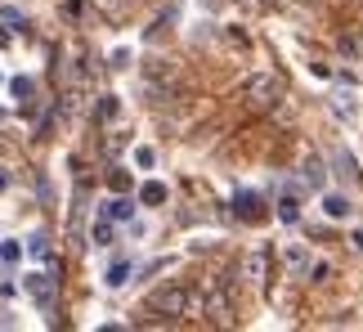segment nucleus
I'll return each instance as SVG.
<instances>
[{
    "label": "nucleus",
    "instance_id": "12",
    "mask_svg": "<svg viewBox=\"0 0 363 332\" xmlns=\"http://www.w3.org/2000/svg\"><path fill=\"white\" fill-rule=\"evenodd\" d=\"M10 90H14L19 99H32V90H36V86H32L27 76H14V81H10Z\"/></svg>",
    "mask_w": 363,
    "mask_h": 332
},
{
    "label": "nucleus",
    "instance_id": "4",
    "mask_svg": "<svg viewBox=\"0 0 363 332\" xmlns=\"http://www.w3.org/2000/svg\"><path fill=\"white\" fill-rule=\"evenodd\" d=\"M265 269H269V252L260 247V252H251L247 261H242V274H247V283H265Z\"/></svg>",
    "mask_w": 363,
    "mask_h": 332
},
{
    "label": "nucleus",
    "instance_id": "17",
    "mask_svg": "<svg viewBox=\"0 0 363 332\" xmlns=\"http://www.w3.org/2000/svg\"><path fill=\"white\" fill-rule=\"evenodd\" d=\"M27 252H32V256H49V243H45V238H32V243H27Z\"/></svg>",
    "mask_w": 363,
    "mask_h": 332
},
{
    "label": "nucleus",
    "instance_id": "6",
    "mask_svg": "<svg viewBox=\"0 0 363 332\" xmlns=\"http://www.w3.org/2000/svg\"><path fill=\"white\" fill-rule=\"evenodd\" d=\"M278 220H283V225H296L301 220V202L296 198H278Z\"/></svg>",
    "mask_w": 363,
    "mask_h": 332
},
{
    "label": "nucleus",
    "instance_id": "7",
    "mask_svg": "<svg viewBox=\"0 0 363 332\" xmlns=\"http://www.w3.org/2000/svg\"><path fill=\"white\" fill-rule=\"evenodd\" d=\"M323 211H327L332 220H341V216H350V202H345L341 193H327V198H323Z\"/></svg>",
    "mask_w": 363,
    "mask_h": 332
},
{
    "label": "nucleus",
    "instance_id": "13",
    "mask_svg": "<svg viewBox=\"0 0 363 332\" xmlns=\"http://www.w3.org/2000/svg\"><path fill=\"white\" fill-rule=\"evenodd\" d=\"M95 243H99V247L113 243V225H108V220H99V225H95Z\"/></svg>",
    "mask_w": 363,
    "mask_h": 332
},
{
    "label": "nucleus",
    "instance_id": "19",
    "mask_svg": "<svg viewBox=\"0 0 363 332\" xmlns=\"http://www.w3.org/2000/svg\"><path fill=\"white\" fill-rule=\"evenodd\" d=\"M0 261H19V243H5V247H0Z\"/></svg>",
    "mask_w": 363,
    "mask_h": 332
},
{
    "label": "nucleus",
    "instance_id": "20",
    "mask_svg": "<svg viewBox=\"0 0 363 332\" xmlns=\"http://www.w3.org/2000/svg\"><path fill=\"white\" fill-rule=\"evenodd\" d=\"M0 19L10 23V27H23V14H19V10H5V14H0Z\"/></svg>",
    "mask_w": 363,
    "mask_h": 332
},
{
    "label": "nucleus",
    "instance_id": "2",
    "mask_svg": "<svg viewBox=\"0 0 363 332\" xmlns=\"http://www.w3.org/2000/svg\"><path fill=\"white\" fill-rule=\"evenodd\" d=\"M278 95H283V81H278V76H269V72H256V76H247V81H242V99H247L251 108H274Z\"/></svg>",
    "mask_w": 363,
    "mask_h": 332
},
{
    "label": "nucleus",
    "instance_id": "14",
    "mask_svg": "<svg viewBox=\"0 0 363 332\" xmlns=\"http://www.w3.org/2000/svg\"><path fill=\"white\" fill-rule=\"evenodd\" d=\"M305 247H287V265H292V269H301V265H305Z\"/></svg>",
    "mask_w": 363,
    "mask_h": 332
},
{
    "label": "nucleus",
    "instance_id": "21",
    "mask_svg": "<svg viewBox=\"0 0 363 332\" xmlns=\"http://www.w3.org/2000/svg\"><path fill=\"white\" fill-rule=\"evenodd\" d=\"M0 189H5V175H0Z\"/></svg>",
    "mask_w": 363,
    "mask_h": 332
},
{
    "label": "nucleus",
    "instance_id": "10",
    "mask_svg": "<svg viewBox=\"0 0 363 332\" xmlns=\"http://www.w3.org/2000/svg\"><path fill=\"white\" fill-rule=\"evenodd\" d=\"M323 175H327V171H323V162H318V157H309V162H305V180L314 184V189H323Z\"/></svg>",
    "mask_w": 363,
    "mask_h": 332
},
{
    "label": "nucleus",
    "instance_id": "18",
    "mask_svg": "<svg viewBox=\"0 0 363 332\" xmlns=\"http://www.w3.org/2000/svg\"><path fill=\"white\" fill-rule=\"evenodd\" d=\"M113 189L126 193V189H130V175H126V171H113Z\"/></svg>",
    "mask_w": 363,
    "mask_h": 332
},
{
    "label": "nucleus",
    "instance_id": "16",
    "mask_svg": "<svg viewBox=\"0 0 363 332\" xmlns=\"http://www.w3.org/2000/svg\"><path fill=\"white\" fill-rule=\"evenodd\" d=\"M134 162H139L143 171H148V166H153V162H157V153H153V148H134Z\"/></svg>",
    "mask_w": 363,
    "mask_h": 332
},
{
    "label": "nucleus",
    "instance_id": "11",
    "mask_svg": "<svg viewBox=\"0 0 363 332\" xmlns=\"http://www.w3.org/2000/svg\"><path fill=\"white\" fill-rule=\"evenodd\" d=\"M341 49L350 58H363V32H359V36H341Z\"/></svg>",
    "mask_w": 363,
    "mask_h": 332
},
{
    "label": "nucleus",
    "instance_id": "9",
    "mask_svg": "<svg viewBox=\"0 0 363 332\" xmlns=\"http://www.w3.org/2000/svg\"><path fill=\"white\" fill-rule=\"evenodd\" d=\"M238 211H242L247 220H256V216H260V198H256V193H238Z\"/></svg>",
    "mask_w": 363,
    "mask_h": 332
},
{
    "label": "nucleus",
    "instance_id": "15",
    "mask_svg": "<svg viewBox=\"0 0 363 332\" xmlns=\"http://www.w3.org/2000/svg\"><path fill=\"white\" fill-rule=\"evenodd\" d=\"M139 198H143V202H162V198H166V189H162V184H143Z\"/></svg>",
    "mask_w": 363,
    "mask_h": 332
},
{
    "label": "nucleus",
    "instance_id": "5",
    "mask_svg": "<svg viewBox=\"0 0 363 332\" xmlns=\"http://www.w3.org/2000/svg\"><path fill=\"white\" fill-rule=\"evenodd\" d=\"M104 216L108 220H130L134 216V202L130 198H113V202H104Z\"/></svg>",
    "mask_w": 363,
    "mask_h": 332
},
{
    "label": "nucleus",
    "instance_id": "8",
    "mask_svg": "<svg viewBox=\"0 0 363 332\" xmlns=\"http://www.w3.org/2000/svg\"><path fill=\"white\" fill-rule=\"evenodd\" d=\"M130 269H134L130 261H117V265L108 269V278H104V283H108V287H121V283H126V274H130Z\"/></svg>",
    "mask_w": 363,
    "mask_h": 332
},
{
    "label": "nucleus",
    "instance_id": "3",
    "mask_svg": "<svg viewBox=\"0 0 363 332\" xmlns=\"http://www.w3.org/2000/svg\"><path fill=\"white\" fill-rule=\"evenodd\" d=\"M54 283H58L54 274H27V292L36 296V301L45 305V310H49V305H54Z\"/></svg>",
    "mask_w": 363,
    "mask_h": 332
},
{
    "label": "nucleus",
    "instance_id": "1",
    "mask_svg": "<svg viewBox=\"0 0 363 332\" xmlns=\"http://www.w3.org/2000/svg\"><path fill=\"white\" fill-rule=\"evenodd\" d=\"M148 310L153 314H166V319H180V314L193 310V296L184 283H162L153 296H148Z\"/></svg>",
    "mask_w": 363,
    "mask_h": 332
}]
</instances>
